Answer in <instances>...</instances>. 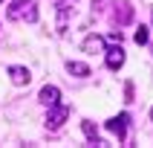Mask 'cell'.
<instances>
[{
    "label": "cell",
    "instance_id": "1",
    "mask_svg": "<svg viewBox=\"0 0 153 148\" xmlns=\"http://www.w3.org/2000/svg\"><path fill=\"white\" fill-rule=\"evenodd\" d=\"M6 17L9 20H29V23H35L38 20V6H35V0H12V6L6 9Z\"/></svg>",
    "mask_w": 153,
    "mask_h": 148
},
{
    "label": "cell",
    "instance_id": "2",
    "mask_svg": "<svg viewBox=\"0 0 153 148\" xmlns=\"http://www.w3.org/2000/svg\"><path fill=\"white\" fill-rule=\"evenodd\" d=\"M67 116H69V107L67 104H49V113H46V128L49 131H58L64 122H67Z\"/></svg>",
    "mask_w": 153,
    "mask_h": 148
},
{
    "label": "cell",
    "instance_id": "3",
    "mask_svg": "<svg viewBox=\"0 0 153 148\" xmlns=\"http://www.w3.org/2000/svg\"><path fill=\"white\" fill-rule=\"evenodd\" d=\"M127 122H130L127 113H119V116L107 119L104 125H107V131H110V134H116V137H119V142H124V139H127Z\"/></svg>",
    "mask_w": 153,
    "mask_h": 148
},
{
    "label": "cell",
    "instance_id": "4",
    "mask_svg": "<svg viewBox=\"0 0 153 148\" xmlns=\"http://www.w3.org/2000/svg\"><path fill=\"white\" fill-rule=\"evenodd\" d=\"M38 102L46 104V107H49V104H58V102H61V90H58L55 84H43L41 93H38Z\"/></svg>",
    "mask_w": 153,
    "mask_h": 148
},
{
    "label": "cell",
    "instance_id": "5",
    "mask_svg": "<svg viewBox=\"0 0 153 148\" xmlns=\"http://www.w3.org/2000/svg\"><path fill=\"white\" fill-rule=\"evenodd\" d=\"M104 52H107V67L110 70L124 67V50H121V44H113V50H104Z\"/></svg>",
    "mask_w": 153,
    "mask_h": 148
},
{
    "label": "cell",
    "instance_id": "6",
    "mask_svg": "<svg viewBox=\"0 0 153 148\" xmlns=\"http://www.w3.org/2000/svg\"><path fill=\"white\" fill-rule=\"evenodd\" d=\"M104 44L107 41H104L101 35H87L84 44H81V50H84L87 55H95V52H104Z\"/></svg>",
    "mask_w": 153,
    "mask_h": 148
},
{
    "label": "cell",
    "instance_id": "7",
    "mask_svg": "<svg viewBox=\"0 0 153 148\" xmlns=\"http://www.w3.org/2000/svg\"><path fill=\"white\" fill-rule=\"evenodd\" d=\"M9 78H12V84L26 87L29 81H32V73H29L26 67H9Z\"/></svg>",
    "mask_w": 153,
    "mask_h": 148
},
{
    "label": "cell",
    "instance_id": "8",
    "mask_svg": "<svg viewBox=\"0 0 153 148\" xmlns=\"http://www.w3.org/2000/svg\"><path fill=\"white\" fill-rule=\"evenodd\" d=\"M81 131H84V137L90 139L93 145H107V142H104V139L98 137V128H95V125H93L90 119H84V122H81Z\"/></svg>",
    "mask_w": 153,
    "mask_h": 148
},
{
    "label": "cell",
    "instance_id": "9",
    "mask_svg": "<svg viewBox=\"0 0 153 148\" xmlns=\"http://www.w3.org/2000/svg\"><path fill=\"white\" fill-rule=\"evenodd\" d=\"M67 70H69V76H75V78H87L90 76V67L81 64V61H67Z\"/></svg>",
    "mask_w": 153,
    "mask_h": 148
},
{
    "label": "cell",
    "instance_id": "10",
    "mask_svg": "<svg viewBox=\"0 0 153 148\" xmlns=\"http://www.w3.org/2000/svg\"><path fill=\"white\" fill-rule=\"evenodd\" d=\"M116 17H119V23H130V20H133V6H130V3H119Z\"/></svg>",
    "mask_w": 153,
    "mask_h": 148
},
{
    "label": "cell",
    "instance_id": "11",
    "mask_svg": "<svg viewBox=\"0 0 153 148\" xmlns=\"http://www.w3.org/2000/svg\"><path fill=\"white\" fill-rule=\"evenodd\" d=\"M67 12H69V9H58V23H55V26H58V29H55V32H58V35H67V29H69Z\"/></svg>",
    "mask_w": 153,
    "mask_h": 148
},
{
    "label": "cell",
    "instance_id": "12",
    "mask_svg": "<svg viewBox=\"0 0 153 148\" xmlns=\"http://www.w3.org/2000/svg\"><path fill=\"white\" fill-rule=\"evenodd\" d=\"M133 38H136V44H139V47H145V44L150 41V29H147V26H139Z\"/></svg>",
    "mask_w": 153,
    "mask_h": 148
},
{
    "label": "cell",
    "instance_id": "13",
    "mask_svg": "<svg viewBox=\"0 0 153 148\" xmlns=\"http://www.w3.org/2000/svg\"><path fill=\"white\" fill-rule=\"evenodd\" d=\"M107 41H110V44H121V41H124V32H121V29H116V32L107 35Z\"/></svg>",
    "mask_w": 153,
    "mask_h": 148
},
{
    "label": "cell",
    "instance_id": "14",
    "mask_svg": "<svg viewBox=\"0 0 153 148\" xmlns=\"http://www.w3.org/2000/svg\"><path fill=\"white\" fill-rule=\"evenodd\" d=\"M107 3H113V0H93L95 9H107Z\"/></svg>",
    "mask_w": 153,
    "mask_h": 148
},
{
    "label": "cell",
    "instance_id": "15",
    "mask_svg": "<svg viewBox=\"0 0 153 148\" xmlns=\"http://www.w3.org/2000/svg\"><path fill=\"white\" fill-rule=\"evenodd\" d=\"M124 96H127V102H133V84L124 87Z\"/></svg>",
    "mask_w": 153,
    "mask_h": 148
},
{
    "label": "cell",
    "instance_id": "16",
    "mask_svg": "<svg viewBox=\"0 0 153 148\" xmlns=\"http://www.w3.org/2000/svg\"><path fill=\"white\" fill-rule=\"evenodd\" d=\"M150 119H153V107H150Z\"/></svg>",
    "mask_w": 153,
    "mask_h": 148
},
{
    "label": "cell",
    "instance_id": "17",
    "mask_svg": "<svg viewBox=\"0 0 153 148\" xmlns=\"http://www.w3.org/2000/svg\"><path fill=\"white\" fill-rule=\"evenodd\" d=\"M0 3H3V0H0Z\"/></svg>",
    "mask_w": 153,
    "mask_h": 148
}]
</instances>
